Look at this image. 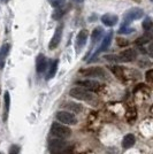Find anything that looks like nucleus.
<instances>
[{
    "mask_svg": "<svg viewBox=\"0 0 153 154\" xmlns=\"http://www.w3.org/2000/svg\"><path fill=\"white\" fill-rule=\"evenodd\" d=\"M151 39H152V36L150 33H146V35H144V36H142V37H139V38L137 39L136 40V44L137 45H144L146 43H150Z\"/></svg>",
    "mask_w": 153,
    "mask_h": 154,
    "instance_id": "obj_21",
    "label": "nucleus"
},
{
    "mask_svg": "<svg viewBox=\"0 0 153 154\" xmlns=\"http://www.w3.org/2000/svg\"><path fill=\"white\" fill-rule=\"evenodd\" d=\"M109 69L117 78H120V79L124 78V69H123V67H121V66H113V67H109Z\"/></svg>",
    "mask_w": 153,
    "mask_h": 154,
    "instance_id": "obj_19",
    "label": "nucleus"
},
{
    "mask_svg": "<svg viewBox=\"0 0 153 154\" xmlns=\"http://www.w3.org/2000/svg\"><path fill=\"white\" fill-rule=\"evenodd\" d=\"M101 22L104 23V26H114L119 22V17H117V15H114V14L111 13L104 14L101 16Z\"/></svg>",
    "mask_w": 153,
    "mask_h": 154,
    "instance_id": "obj_12",
    "label": "nucleus"
},
{
    "mask_svg": "<svg viewBox=\"0 0 153 154\" xmlns=\"http://www.w3.org/2000/svg\"><path fill=\"white\" fill-rule=\"evenodd\" d=\"M81 75L85 77H97V78H105L106 77V71L101 67H90L85 68L80 71Z\"/></svg>",
    "mask_w": 153,
    "mask_h": 154,
    "instance_id": "obj_7",
    "label": "nucleus"
},
{
    "mask_svg": "<svg viewBox=\"0 0 153 154\" xmlns=\"http://www.w3.org/2000/svg\"><path fill=\"white\" fill-rule=\"evenodd\" d=\"M48 149L52 154H68L69 153V144L64 139L54 138L48 143Z\"/></svg>",
    "mask_w": 153,
    "mask_h": 154,
    "instance_id": "obj_1",
    "label": "nucleus"
},
{
    "mask_svg": "<svg viewBox=\"0 0 153 154\" xmlns=\"http://www.w3.org/2000/svg\"><path fill=\"white\" fill-rule=\"evenodd\" d=\"M102 35H104V29L99 28V26L92 31V35H91V43H92V45H95L98 40L101 39Z\"/></svg>",
    "mask_w": 153,
    "mask_h": 154,
    "instance_id": "obj_17",
    "label": "nucleus"
},
{
    "mask_svg": "<svg viewBox=\"0 0 153 154\" xmlns=\"http://www.w3.org/2000/svg\"><path fill=\"white\" fill-rule=\"evenodd\" d=\"M67 12V9H64L62 7H59V8H57L55 11H54V13L52 14V17L54 20H59L61 19L62 16L64 15V13Z\"/></svg>",
    "mask_w": 153,
    "mask_h": 154,
    "instance_id": "obj_22",
    "label": "nucleus"
},
{
    "mask_svg": "<svg viewBox=\"0 0 153 154\" xmlns=\"http://www.w3.org/2000/svg\"><path fill=\"white\" fill-rule=\"evenodd\" d=\"M69 96L71 98H74V99L82 100V101H92L96 98L95 94H93V92L86 90L84 88H81V86H76V88L70 89Z\"/></svg>",
    "mask_w": 153,
    "mask_h": 154,
    "instance_id": "obj_3",
    "label": "nucleus"
},
{
    "mask_svg": "<svg viewBox=\"0 0 153 154\" xmlns=\"http://www.w3.org/2000/svg\"><path fill=\"white\" fill-rule=\"evenodd\" d=\"M88 38H89V31L86 29H83L81 31L77 33L76 37V48L77 51H81L83 48L86 42H88Z\"/></svg>",
    "mask_w": 153,
    "mask_h": 154,
    "instance_id": "obj_11",
    "label": "nucleus"
},
{
    "mask_svg": "<svg viewBox=\"0 0 153 154\" xmlns=\"http://www.w3.org/2000/svg\"><path fill=\"white\" fill-rule=\"evenodd\" d=\"M46 68H47V59L43 54H39L36 59V70L37 72L42 74L46 70Z\"/></svg>",
    "mask_w": 153,
    "mask_h": 154,
    "instance_id": "obj_13",
    "label": "nucleus"
},
{
    "mask_svg": "<svg viewBox=\"0 0 153 154\" xmlns=\"http://www.w3.org/2000/svg\"><path fill=\"white\" fill-rule=\"evenodd\" d=\"M62 106H64V109H67L70 113H80V112L83 110V106L82 105H80V103H73V101H67Z\"/></svg>",
    "mask_w": 153,
    "mask_h": 154,
    "instance_id": "obj_14",
    "label": "nucleus"
},
{
    "mask_svg": "<svg viewBox=\"0 0 153 154\" xmlns=\"http://www.w3.org/2000/svg\"><path fill=\"white\" fill-rule=\"evenodd\" d=\"M136 58H137V52L134 48H127L122 51L119 55H113V60L119 62H133Z\"/></svg>",
    "mask_w": 153,
    "mask_h": 154,
    "instance_id": "obj_6",
    "label": "nucleus"
},
{
    "mask_svg": "<svg viewBox=\"0 0 153 154\" xmlns=\"http://www.w3.org/2000/svg\"><path fill=\"white\" fill-rule=\"evenodd\" d=\"M152 75H153L152 69H150V70L146 71V75H145V77H146V81L148 82V83H151V82H152Z\"/></svg>",
    "mask_w": 153,
    "mask_h": 154,
    "instance_id": "obj_28",
    "label": "nucleus"
},
{
    "mask_svg": "<svg viewBox=\"0 0 153 154\" xmlns=\"http://www.w3.org/2000/svg\"><path fill=\"white\" fill-rule=\"evenodd\" d=\"M20 151H21V147H20L19 145H12L11 147H9V152L8 154H20Z\"/></svg>",
    "mask_w": 153,
    "mask_h": 154,
    "instance_id": "obj_26",
    "label": "nucleus"
},
{
    "mask_svg": "<svg viewBox=\"0 0 153 154\" xmlns=\"http://www.w3.org/2000/svg\"><path fill=\"white\" fill-rule=\"evenodd\" d=\"M135 143H136V138H135V136L133 134H128L123 137V139H122V147L123 148H131L133 146L135 145Z\"/></svg>",
    "mask_w": 153,
    "mask_h": 154,
    "instance_id": "obj_15",
    "label": "nucleus"
},
{
    "mask_svg": "<svg viewBox=\"0 0 153 154\" xmlns=\"http://www.w3.org/2000/svg\"><path fill=\"white\" fill-rule=\"evenodd\" d=\"M9 48H11L9 44H5V45L1 47V50H0V59H1V66H2V61H4V59L6 58L7 54H8V52H9Z\"/></svg>",
    "mask_w": 153,
    "mask_h": 154,
    "instance_id": "obj_23",
    "label": "nucleus"
},
{
    "mask_svg": "<svg viewBox=\"0 0 153 154\" xmlns=\"http://www.w3.org/2000/svg\"><path fill=\"white\" fill-rule=\"evenodd\" d=\"M142 26H143V29L145 30V31H150L151 29H152L153 26V23H152V20H151V17H145L144 19V21H143V23H142Z\"/></svg>",
    "mask_w": 153,
    "mask_h": 154,
    "instance_id": "obj_24",
    "label": "nucleus"
},
{
    "mask_svg": "<svg viewBox=\"0 0 153 154\" xmlns=\"http://www.w3.org/2000/svg\"><path fill=\"white\" fill-rule=\"evenodd\" d=\"M144 16V12L143 9L140 8H131L130 11H128L127 13L124 14V17H123V22L121 24V28L124 26H129V24L131 22H134L136 20H139Z\"/></svg>",
    "mask_w": 153,
    "mask_h": 154,
    "instance_id": "obj_4",
    "label": "nucleus"
},
{
    "mask_svg": "<svg viewBox=\"0 0 153 154\" xmlns=\"http://www.w3.org/2000/svg\"><path fill=\"white\" fill-rule=\"evenodd\" d=\"M55 117H57V120L59 122L62 123V124H66V125H75V124H77L76 116L74 115L73 113L68 112V110H60V112H58Z\"/></svg>",
    "mask_w": 153,
    "mask_h": 154,
    "instance_id": "obj_5",
    "label": "nucleus"
},
{
    "mask_svg": "<svg viewBox=\"0 0 153 154\" xmlns=\"http://www.w3.org/2000/svg\"><path fill=\"white\" fill-rule=\"evenodd\" d=\"M4 101H5V107H4V117L2 120L6 122L8 119V113H9V107H11V94L9 92L6 91L4 94Z\"/></svg>",
    "mask_w": 153,
    "mask_h": 154,
    "instance_id": "obj_16",
    "label": "nucleus"
},
{
    "mask_svg": "<svg viewBox=\"0 0 153 154\" xmlns=\"http://www.w3.org/2000/svg\"><path fill=\"white\" fill-rule=\"evenodd\" d=\"M134 31V29H129V26H124V28H121L119 30V33H123V35H127V33H131Z\"/></svg>",
    "mask_w": 153,
    "mask_h": 154,
    "instance_id": "obj_27",
    "label": "nucleus"
},
{
    "mask_svg": "<svg viewBox=\"0 0 153 154\" xmlns=\"http://www.w3.org/2000/svg\"><path fill=\"white\" fill-rule=\"evenodd\" d=\"M58 64H59V61L58 60H54L52 61L51 64H50V68H48V71H47V75H46V79H51L55 76L58 70Z\"/></svg>",
    "mask_w": 153,
    "mask_h": 154,
    "instance_id": "obj_18",
    "label": "nucleus"
},
{
    "mask_svg": "<svg viewBox=\"0 0 153 154\" xmlns=\"http://www.w3.org/2000/svg\"><path fill=\"white\" fill-rule=\"evenodd\" d=\"M62 32H64V24L61 23V24H59L57 26V29L54 31V35L52 37L50 44H48V48L50 50H55L59 46L60 42H61V38H62Z\"/></svg>",
    "mask_w": 153,
    "mask_h": 154,
    "instance_id": "obj_8",
    "label": "nucleus"
},
{
    "mask_svg": "<svg viewBox=\"0 0 153 154\" xmlns=\"http://www.w3.org/2000/svg\"><path fill=\"white\" fill-rule=\"evenodd\" d=\"M76 85L81 86V88H84V89L91 91V92L98 91L99 89H100V86H101L99 82L93 81V79H83V81H77Z\"/></svg>",
    "mask_w": 153,
    "mask_h": 154,
    "instance_id": "obj_9",
    "label": "nucleus"
},
{
    "mask_svg": "<svg viewBox=\"0 0 153 154\" xmlns=\"http://www.w3.org/2000/svg\"><path fill=\"white\" fill-rule=\"evenodd\" d=\"M48 4L54 8H59L66 4V0H48Z\"/></svg>",
    "mask_w": 153,
    "mask_h": 154,
    "instance_id": "obj_25",
    "label": "nucleus"
},
{
    "mask_svg": "<svg viewBox=\"0 0 153 154\" xmlns=\"http://www.w3.org/2000/svg\"><path fill=\"white\" fill-rule=\"evenodd\" d=\"M75 1H76V2H78V4H82L84 0H75Z\"/></svg>",
    "mask_w": 153,
    "mask_h": 154,
    "instance_id": "obj_30",
    "label": "nucleus"
},
{
    "mask_svg": "<svg viewBox=\"0 0 153 154\" xmlns=\"http://www.w3.org/2000/svg\"><path fill=\"white\" fill-rule=\"evenodd\" d=\"M50 131H51V135L53 136V137H55V138H61V139H66V138L70 137V136H71V132H73L71 129H70L68 125L62 124V123H60V122L52 123Z\"/></svg>",
    "mask_w": 153,
    "mask_h": 154,
    "instance_id": "obj_2",
    "label": "nucleus"
},
{
    "mask_svg": "<svg viewBox=\"0 0 153 154\" xmlns=\"http://www.w3.org/2000/svg\"><path fill=\"white\" fill-rule=\"evenodd\" d=\"M136 1H138V0H136Z\"/></svg>",
    "mask_w": 153,
    "mask_h": 154,
    "instance_id": "obj_31",
    "label": "nucleus"
},
{
    "mask_svg": "<svg viewBox=\"0 0 153 154\" xmlns=\"http://www.w3.org/2000/svg\"><path fill=\"white\" fill-rule=\"evenodd\" d=\"M126 117H127L128 122L131 123L134 122L135 120H136V117H137V110H136V108H129L127 110V114H126Z\"/></svg>",
    "mask_w": 153,
    "mask_h": 154,
    "instance_id": "obj_20",
    "label": "nucleus"
},
{
    "mask_svg": "<svg viewBox=\"0 0 153 154\" xmlns=\"http://www.w3.org/2000/svg\"><path fill=\"white\" fill-rule=\"evenodd\" d=\"M116 42H117V44H119V46H127V45H128V42L126 40V39L117 38V39H116Z\"/></svg>",
    "mask_w": 153,
    "mask_h": 154,
    "instance_id": "obj_29",
    "label": "nucleus"
},
{
    "mask_svg": "<svg viewBox=\"0 0 153 154\" xmlns=\"http://www.w3.org/2000/svg\"><path fill=\"white\" fill-rule=\"evenodd\" d=\"M112 39H113V32L111 31V32H108V33H107L105 37H104V39H102V42H101V44H100V46H99V48H98V50L95 52V54H93L92 59H95L96 57H98V54H99V53L107 51V50H108V47L111 46Z\"/></svg>",
    "mask_w": 153,
    "mask_h": 154,
    "instance_id": "obj_10",
    "label": "nucleus"
}]
</instances>
